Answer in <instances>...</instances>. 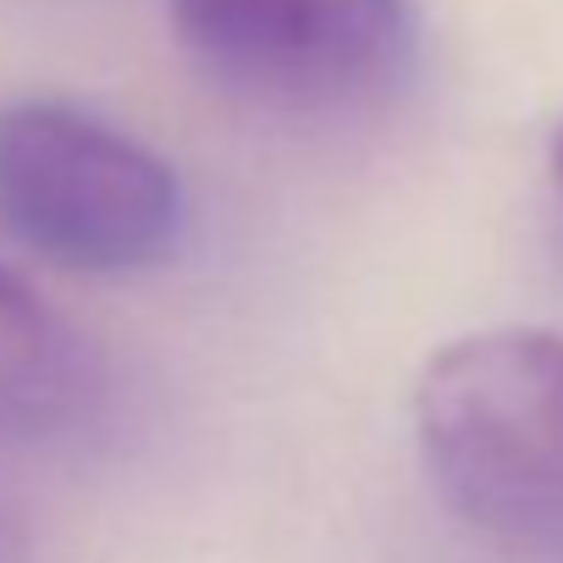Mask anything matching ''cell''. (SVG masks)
<instances>
[{"instance_id": "cell-3", "label": "cell", "mask_w": 563, "mask_h": 563, "mask_svg": "<svg viewBox=\"0 0 563 563\" xmlns=\"http://www.w3.org/2000/svg\"><path fill=\"white\" fill-rule=\"evenodd\" d=\"M183 56L271 117H360L415 67L409 0H166Z\"/></svg>"}, {"instance_id": "cell-2", "label": "cell", "mask_w": 563, "mask_h": 563, "mask_svg": "<svg viewBox=\"0 0 563 563\" xmlns=\"http://www.w3.org/2000/svg\"><path fill=\"white\" fill-rule=\"evenodd\" d=\"M0 232L62 271H150L183 238V183L150 144L78 106L12 100L0 106Z\"/></svg>"}, {"instance_id": "cell-4", "label": "cell", "mask_w": 563, "mask_h": 563, "mask_svg": "<svg viewBox=\"0 0 563 563\" xmlns=\"http://www.w3.org/2000/svg\"><path fill=\"white\" fill-rule=\"evenodd\" d=\"M100 398L106 371L89 338L0 265V431L62 437L89 426Z\"/></svg>"}, {"instance_id": "cell-6", "label": "cell", "mask_w": 563, "mask_h": 563, "mask_svg": "<svg viewBox=\"0 0 563 563\" xmlns=\"http://www.w3.org/2000/svg\"><path fill=\"white\" fill-rule=\"evenodd\" d=\"M552 183H558V194H563V128L552 133Z\"/></svg>"}, {"instance_id": "cell-5", "label": "cell", "mask_w": 563, "mask_h": 563, "mask_svg": "<svg viewBox=\"0 0 563 563\" xmlns=\"http://www.w3.org/2000/svg\"><path fill=\"white\" fill-rule=\"evenodd\" d=\"M0 563H23V519L0 492Z\"/></svg>"}, {"instance_id": "cell-1", "label": "cell", "mask_w": 563, "mask_h": 563, "mask_svg": "<svg viewBox=\"0 0 563 563\" xmlns=\"http://www.w3.org/2000/svg\"><path fill=\"white\" fill-rule=\"evenodd\" d=\"M415 437L442 503L525 563H563V332L442 343L415 382Z\"/></svg>"}]
</instances>
